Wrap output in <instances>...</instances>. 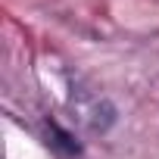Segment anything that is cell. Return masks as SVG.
I'll return each instance as SVG.
<instances>
[{
    "mask_svg": "<svg viewBox=\"0 0 159 159\" xmlns=\"http://www.w3.org/2000/svg\"><path fill=\"white\" fill-rule=\"evenodd\" d=\"M44 125H47V143H50L59 156H66V159H81V156H84V147L75 140L72 131H66V128H62L59 122H53V119H47Z\"/></svg>",
    "mask_w": 159,
    "mask_h": 159,
    "instance_id": "obj_1",
    "label": "cell"
}]
</instances>
